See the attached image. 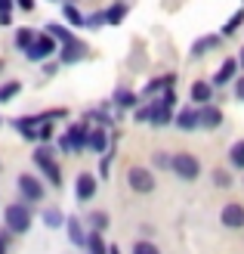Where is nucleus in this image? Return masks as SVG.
I'll return each mask as SVG.
<instances>
[{
    "label": "nucleus",
    "mask_w": 244,
    "mask_h": 254,
    "mask_svg": "<svg viewBox=\"0 0 244 254\" xmlns=\"http://www.w3.org/2000/svg\"><path fill=\"white\" fill-rule=\"evenodd\" d=\"M84 223H90V230H99V233H105V230H108V223H111V217H108L105 211H90Z\"/></svg>",
    "instance_id": "cd10ccee"
},
{
    "label": "nucleus",
    "mask_w": 244,
    "mask_h": 254,
    "mask_svg": "<svg viewBox=\"0 0 244 254\" xmlns=\"http://www.w3.org/2000/svg\"><path fill=\"white\" fill-rule=\"evenodd\" d=\"M241 25H244V9L232 12V16L226 19V25H223V31H220V34H223V37H232V34H235V31L241 28Z\"/></svg>",
    "instance_id": "473e14b6"
},
{
    "label": "nucleus",
    "mask_w": 244,
    "mask_h": 254,
    "mask_svg": "<svg viewBox=\"0 0 244 254\" xmlns=\"http://www.w3.org/2000/svg\"><path fill=\"white\" fill-rule=\"evenodd\" d=\"M127 186H130L136 195H151L158 189L155 171L146 168V164H130V168H127Z\"/></svg>",
    "instance_id": "20e7f679"
},
{
    "label": "nucleus",
    "mask_w": 244,
    "mask_h": 254,
    "mask_svg": "<svg viewBox=\"0 0 244 254\" xmlns=\"http://www.w3.org/2000/svg\"><path fill=\"white\" fill-rule=\"evenodd\" d=\"M201 158L192 155V152H176V155H170V174H176L183 183H195L201 177Z\"/></svg>",
    "instance_id": "7ed1b4c3"
},
{
    "label": "nucleus",
    "mask_w": 244,
    "mask_h": 254,
    "mask_svg": "<svg viewBox=\"0 0 244 254\" xmlns=\"http://www.w3.org/2000/svg\"><path fill=\"white\" fill-rule=\"evenodd\" d=\"M34 37H37V31H34V28H19V31H16V41H12V44H16L19 53H25V50L34 44Z\"/></svg>",
    "instance_id": "2f4dec72"
},
{
    "label": "nucleus",
    "mask_w": 244,
    "mask_h": 254,
    "mask_svg": "<svg viewBox=\"0 0 244 254\" xmlns=\"http://www.w3.org/2000/svg\"><path fill=\"white\" fill-rule=\"evenodd\" d=\"M0 254H9V245L3 242V239H0Z\"/></svg>",
    "instance_id": "49530a36"
},
{
    "label": "nucleus",
    "mask_w": 244,
    "mask_h": 254,
    "mask_svg": "<svg viewBox=\"0 0 244 254\" xmlns=\"http://www.w3.org/2000/svg\"><path fill=\"white\" fill-rule=\"evenodd\" d=\"M173 124L179 127V130H201V121H198V106H186V109H179L176 115H173Z\"/></svg>",
    "instance_id": "2eb2a0df"
},
{
    "label": "nucleus",
    "mask_w": 244,
    "mask_h": 254,
    "mask_svg": "<svg viewBox=\"0 0 244 254\" xmlns=\"http://www.w3.org/2000/svg\"><path fill=\"white\" fill-rule=\"evenodd\" d=\"M49 3H53V0H49Z\"/></svg>",
    "instance_id": "8fccbe9b"
},
{
    "label": "nucleus",
    "mask_w": 244,
    "mask_h": 254,
    "mask_svg": "<svg viewBox=\"0 0 244 254\" xmlns=\"http://www.w3.org/2000/svg\"><path fill=\"white\" fill-rule=\"evenodd\" d=\"M59 68H62V62H59V59H47V62H44V74H47V78L59 74Z\"/></svg>",
    "instance_id": "ea45409f"
},
{
    "label": "nucleus",
    "mask_w": 244,
    "mask_h": 254,
    "mask_svg": "<svg viewBox=\"0 0 244 254\" xmlns=\"http://www.w3.org/2000/svg\"><path fill=\"white\" fill-rule=\"evenodd\" d=\"M111 146V133H108V127H90V139H87V149L90 152H96V155H102Z\"/></svg>",
    "instance_id": "a211bd4d"
},
{
    "label": "nucleus",
    "mask_w": 244,
    "mask_h": 254,
    "mask_svg": "<svg viewBox=\"0 0 244 254\" xmlns=\"http://www.w3.org/2000/svg\"><path fill=\"white\" fill-rule=\"evenodd\" d=\"M102 25H105V12H102V9H99V12H90V16H87V28L96 31V28H102Z\"/></svg>",
    "instance_id": "58836bf2"
},
{
    "label": "nucleus",
    "mask_w": 244,
    "mask_h": 254,
    "mask_svg": "<svg viewBox=\"0 0 244 254\" xmlns=\"http://www.w3.org/2000/svg\"><path fill=\"white\" fill-rule=\"evenodd\" d=\"M155 99H158V103H164L167 109H173V106H176V90H173V87H167V90H164V93H158Z\"/></svg>",
    "instance_id": "4c0bfd02"
},
{
    "label": "nucleus",
    "mask_w": 244,
    "mask_h": 254,
    "mask_svg": "<svg viewBox=\"0 0 244 254\" xmlns=\"http://www.w3.org/2000/svg\"><path fill=\"white\" fill-rule=\"evenodd\" d=\"M148 118H151V103L146 99V103H139V106L133 109V121H136V124H148Z\"/></svg>",
    "instance_id": "f704fd0d"
},
{
    "label": "nucleus",
    "mask_w": 244,
    "mask_h": 254,
    "mask_svg": "<svg viewBox=\"0 0 244 254\" xmlns=\"http://www.w3.org/2000/svg\"><path fill=\"white\" fill-rule=\"evenodd\" d=\"M65 3H78V0H65Z\"/></svg>",
    "instance_id": "09e8293b"
},
{
    "label": "nucleus",
    "mask_w": 244,
    "mask_h": 254,
    "mask_svg": "<svg viewBox=\"0 0 244 254\" xmlns=\"http://www.w3.org/2000/svg\"><path fill=\"white\" fill-rule=\"evenodd\" d=\"M198 121H201V127L204 130H216V127H223V109L220 106H213V103H207V106H198Z\"/></svg>",
    "instance_id": "4468645a"
},
{
    "label": "nucleus",
    "mask_w": 244,
    "mask_h": 254,
    "mask_svg": "<svg viewBox=\"0 0 244 254\" xmlns=\"http://www.w3.org/2000/svg\"><path fill=\"white\" fill-rule=\"evenodd\" d=\"M41 220H44L47 230H62V226H65V214H62V208H44Z\"/></svg>",
    "instance_id": "393cba45"
},
{
    "label": "nucleus",
    "mask_w": 244,
    "mask_h": 254,
    "mask_svg": "<svg viewBox=\"0 0 244 254\" xmlns=\"http://www.w3.org/2000/svg\"><path fill=\"white\" fill-rule=\"evenodd\" d=\"M62 19H65L68 28H87V16L78 9V3H65V6H62Z\"/></svg>",
    "instance_id": "5701e85b"
},
{
    "label": "nucleus",
    "mask_w": 244,
    "mask_h": 254,
    "mask_svg": "<svg viewBox=\"0 0 244 254\" xmlns=\"http://www.w3.org/2000/svg\"><path fill=\"white\" fill-rule=\"evenodd\" d=\"M65 230H68V239H71V245H78V248H84V245H87L84 217H65Z\"/></svg>",
    "instance_id": "412c9836"
},
{
    "label": "nucleus",
    "mask_w": 244,
    "mask_h": 254,
    "mask_svg": "<svg viewBox=\"0 0 244 254\" xmlns=\"http://www.w3.org/2000/svg\"><path fill=\"white\" fill-rule=\"evenodd\" d=\"M87 254H108V242H105V233L99 230H90L87 233Z\"/></svg>",
    "instance_id": "b1692460"
},
{
    "label": "nucleus",
    "mask_w": 244,
    "mask_h": 254,
    "mask_svg": "<svg viewBox=\"0 0 244 254\" xmlns=\"http://www.w3.org/2000/svg\"><path fill=\"white\" fill-rule=\"evenodd\" d=\"M213 93H216V87L210 81H195L192 90H189V99L195 106H207V103H213Z\"/></svg>",
    "instance_id": "6ab92c4d"
},
{
    "label": "nucleus",
    "mask_w": 244,
    "mask_h": 254,
    "mask_svg": "<svg viewBox=\"0 0 244 254\" xmlns=\"http://www.w3.org/2000/svg\"><path fill=\"white\" fill-rule=\"evenodd\" d=\"M6 25H12V12H0V28H6Z\"/></svg>",
    "instance_id": "c03bdc74"
},
{
    "label": "nucleus",
    "mask_w": 244,
    "mask_h": 254,
    "mask_svg": "<svg viewBox=\"0 0 244 254\" xmlns=\"http://www.w3.org/2000/svg\"><path fill=\"white\" fill-rule=\"evenodd\" d=\"M148 103H151V118H148L151 127H167V124H173V109H167L164 103H158V99H148Z\"/></svg>",
    "instance_id": "aec40b11"
},
{
    "label": "nucleus",
    "mask_w": 244,
    "mask_h": 254,
    "mask_svg": "<svg viewBox=\"0 0 244 254\" xmlns=\"http://www.w3.org/2000/svg\"><path fill=\"white\" fill-rule=\"evenodd\" d=\"M130 254H161V248L151 242V239H146V236H143V239H136V242H133Z\"/></svg>",
    "instance_id": "72a5a7b5"
},
{
    "label": "nucleus",
    "mask_w": 244,
    "mask_h": 254,
    "mask_svg": "<svg viewBox=\"0 0 244 254\" xmlns=\"http://www.w3.org/2000/svg\"><path fill=\"white\" fill-rule=\"evenodd\" d=\"M108 254H121V248L118 245H108Z\"/></svg>",
    "instance_id": "de8ad7c7"
},
{
    "label": "nucleus",
    "mask_w": 244,
    "mask_h": 254,
    "mask_svg": "<svg viewBox=\"0 0 244 254\" xmlns=\"http://www.w3.org/2000/svg\"><path fill=\"white\" fill-rule=\"evenodd\" d=\"M220 223L226 230H244V205L241 201H226L220 208Z\"/></svg>",
    "instance_id": "9d476101"
},
{
    "label": "nucleus",
    "mask_w": 244,
    "mask_h": 254,
    "mask_svg": "<svg viewBox=\"0 0 244 254\" xmlns=\"http://www.w3.org/2000/svg\"><path fill=\"white\" fill-rule=\"evenodd\" d=\"M238 78V56H229V59H223V65L216 68V74H213V87L220 90V87H226V84H232Z\"/></svg>",
    "instance_id": "ddd939ff"
},
{
    "label": "nucleus",
    "mask_w": 244,
    "mask_h": 254,
    "mask_svg": "<svg viewBox=\"0 0 244 254\" xmlns=\"http://www.w3.org/2000/svg\"><path fill=\"white\" fill-rule=\"evenodd\" d=\"M96 189H99L96 174L81 171L78 177H74V198H78L81 205H87V201H93V198H96Z\"/></svg>",
    "instance_id": "1a4fd4ad"
},
{
    "label": "nucleus",
    "mask_w": 244,
    "mask_h": 254,
    "mask_svg": "<svg viewBox=\"0 0 244 254\" xmlns=\"http://www.w3.org/2000/svg\"><path fill=\"white\" fill-rule=\"evenodd\" d=\"M59 53V41L53 34H47V31H41L34 37V44L25 50V56H28V62H47V59H53Z\"/></svg>",
    "instance_id": "423d86ee"
},
{
    "label": "nucleus",
    "mask_w": 244,
    "mask_h": 254,
    "mask_svg": "<svg viewBox=\"0 0 244 254\" xmlns=\"http://www.w3.org/2000/svg\"><path fill=\"white\" fill-rule=\"evenodd\" d=\"M232 93H235V99L244 103V74H238V78L232 81Z\"/></svg>",
    "instance_id": "a19ab883"
},
{
    "label": "nucleus",
    "mask_w": 244,
    "mask_h": 254,
    "mask_svg": "<svg viewBox=\"0 0 244 254\" xmlns=\"http://www.w3.org/2000/svg\"><path fill=\"white\" fill-rule=\"evenodd\" d=\"M56 130V121H41V130H37V143H49Z\"/></svg>",
    "instance_id": "c9c22d12"
},
{
    "label": "nucleus",
    "mask_w": 244,
    "mask_h": 254,
    "mask_svg": "<svg viewBox=\"0 0 244 254\" xmlns=\"http://www.w3.org/2000/svg\"><path fill=\"white\" fill-rule=\"evenodd\" d=\"M102 12H105V25H121L127 19V12H130V6H127V0H114V3L105 6Z\"/></svg>",
    "instance_id": "4be33fe9"
},
{
    "label": "nucleus",
    "mask_w": 244,
    "mask_h": 254,
    "mask_svg": "<svg viewBox=\"0 0 244 254\" xmlns=\"http://www.w3.org/2000/svg\"><path fill=\"white\" fill-rule=\"evenodd\" d=\"M151 168L155 171H170V155H167V152H155V155H151Z\"/></svg>",
    "instance_id": "e433bc0d"
},
{
    "label": "nucleus",
    "mask_w": 244,
    "mask_h": 254,
    "mask_svg": "<svg viewBox=\"0 0 244 254\" xmlns=\"http://www.w3.org/2000/svg\"><path fill=\"white\" fill-rule=\"evenodd\" d=\"M16 9V0H0V12H12Z\"/></svg>",
    "instance_id": "37998d69"
},
{
    "label": "nucleus",
    "mask_w": 244,
    "mask_h": 254,
    "mask_svg": "<svg viewBox=\"0 0 244 254\" xmlns=\"http://www.w3.org/2000/svg\"><path fill=\"white\" fill-rule=\"evenodd\" d=\"M87 53H90V44L81 41V37H74V41H68V44H59L56 59L62 62V65H78V62L87 59Z\"/></svg>",
    "instance_id": "6e6552de"
},
{
    "label": "nucleus",
    "mask_w": 244,
    "mask_h": 254,
    "mask_svg": "<svg viewBox=\"0 0 244 254\" xmlns=\"http://www.w3.org/2000/svg\"><path fill=\"white\" fill-rule=\"evenodd\" d=\"M87 139H90V121L81 118V121H74L68 130L59 136V149L62 152H84L87 149Z\"/></svg>",
    "instance_id": "39448f33"
},
{
    "label": "nucleus",
    "mask_w": 244,
    "mask_h": 254,
    "mask_svg": "<svg viewBox=\"0 0 244 254\" xmlns=\"http://www.w3.org/2000/svg\"><path fill=\"white\" fill-rule=\"evenodd\" d=\"M16 186H19V195H22V201H28V205H37V201H44V195H47V189H44V180L37 174H19V180H16Z\"/></svg>",
    "instance_id": "0eeeda50"
},
{
    "label": "nucleus",
    "mask_w": 244,
    "mask_h": 254,
    "mask_svg": "<svg viewBox=\"0 0 244 254\" xmlns=\"http://www.w3.org/2000/svg\"><path fill=\"white\" fill-rule=\"evenodd\" d=\"M44 31H47V34H53L59 44H68V41H74V37H78V34H74V31L68 28V25H59V22H49Z\"/></svg>",
    "instance_id": "bb28decb"
},
{
    "label": "nucleus",
    "mask_w": 244,
    "mask_h": 254,
    "mask_svg": "<svg viewBox=\"0 0 244 254\" xmlns=\"http://www.w3.org/2000/svg\"><path fill=\"white\" fill-rule=\"evenodd\" d=\"M238 71H244V50L238 53Z\"/></svg>",
    "instance_id": "a18cd8bd"
},
{
    "label": "nucleus",
    "mask_w": 244,
    "mask_h": 254,
    "mask_svg": "<svg viewBox=\"0 0 244 254\" xmlns=\"http://www.w3.org/2000/svg\"><path fill=\"white\" fill-rule=\"evenodd\" d=\"M114 155H118V149H114V146H108V149H105V152H102V155H99V177H102V180H108Z\"/></svg>",
    "instance_id": "7c9ffc66"
},
{
    "label": "nucleus",
    "mask_w": 244,
    "mask_h": 254,
    "mask_svg": "<svg viewBox=\"0 0 244 254\" xmlns=\"http://www.w3.org/2000/svg\"><path fill=\"white\" fill-rule=\"evenodd\" d=\"M229 168L244 171V139H235V143L229 146Z\"/></svg>",
    "instance_id": "a878e982"
},
{
    "label": "nucleus",
    "mask_w": 244,
    "mask_h": 254,
    "mask_svg": "<svg viewBox=\"0 0 244 254\" xmlns=\"http://www.w3.org/2000/svg\"><path fill=\"white\" fill-rule=\"evenodd\" d=\"M41 115H22V118H12L9 124L16 127L22 133V139H28V143H37V130H41Z\"/></svg>",
    "instance_id": "9b49d317"
},
{
    "label": "nucleus",
    "mask_w": 244,
    "mask_h": 254,
    "mask_svg": "<svg viewBox=\"0 0 244 254\" xmlns=\"http://www.w3.org/2000/svg\"><path fill=\"white\" fill-rule=\"evenodd\" d=\"M34 223V211L28 201H9L3 208V226L12 233V236H25Z\"/></svg>",
    "instance_id": "f257e3e1"
},
{
    "label": "nucleus",
    "mask_w": 244,
    "mask_h": 254,
    "mask_svg": "<svg viewBox=\"0 0 244 254\" xmlns=\"http://www.w3.org/2000/svg\"><path fill=\"white\" fill-rule=\"evenodd\" d=\"M210 180H213V186H216V189H232L235 177H232V171H226V168H213Z\"/></svg>",
    "instance_id": "c85d7f7f"
},
{
    "label": "nucleus",
    "mask_w": 244,
    "mask_h": 254,
    "mask_svg": "<svg viewBox=\"0 0 244 254\" xmlns=\"http://www.w3.org/2000/svg\"><path fill=\"white\" fill-rule=\"evenodd\" d=\"M16 6H19L22 12H34V6H37V0H16Z\"/></svg>",
    "instance_id": "79ce46f5"
},
{
    "label": "nucleus",
    "mask_w": 244,
    "mask_h": 254,
    "mask_svg": "<svg viewBox=\"0 0 244 254\" xmlns=\"http://www.w3.org/2000/svg\"><path fill=\"white\" fill-rule=\"evenodd\" d=\"M143 99H139V93H133V90H127V87H118L114 90V96H111V106L118 109V112H133Z\"/></svg>",
    "instance_id": "f3484780"
},
{
    "label": "nucleus",
    "mask_w": 244,
    "mask_h": 254,
    "mask_svg": "<svg viewBox=\"0 0 244 254\" xmlns=\"http://www.w3.org/2000/svg\"><path fill=\"white\" fill-rule=\"evenodd\" d=\"M19 93H22V81L12 78V81H3V84H0V103H9V99H16Z\"/></svg>",
    "instance_id": "c756f323"
},
{
    "label": "nucleus",
    "mask_w": 244,
    "mask_h": 254,
    "mask_svg": "<svg viewBox=\"0 0 244 254\" xmlns=\"http://www.w3.org/2000/svg\"><path fill=\"white\" fill-rule=\"evenodd\" d=\"M31 158H34L37 168H41L44 180L53 183V189H59L62 186V168H59V161H56V149L53 146H37Z\"/></svg>",
    "instance_id": "f03ea898"
},
{
    "label": "nucleus",
    "mask_w": 244,
    "mask_h": 254,
    "mask_svg": "<svg viewBox=\"0 0 244 254\" xmlns=\"http://www.w3.org/2000/svg\"><path fill=\"white\" fill-rule=\"evenodd\" d=\"M216 47H223V34H204V37H198V41L192 44L189 59H201V56H207L210 50H216Z\"/></svg>",
    "instance_id": "dca6fc26"
},
{
    "label": "nucleus",
    "mask_w": 244,
    "mask_h": 254,
    "mask_svg": "<svg viewBox=\"0 0 244 254\" xmlns=\"http://www.w3.org/2000/svg\"><path fill=\"white\" fill-rule=\"evenodd\" d=\"M167 87H176V74H173V71H170V74H161V78H151L143 90H139V99H143V103H146V99H155L158 93L167 90Z\"/></svg>",
    "instance_id": "f8f14e48"
}]
</instances>
